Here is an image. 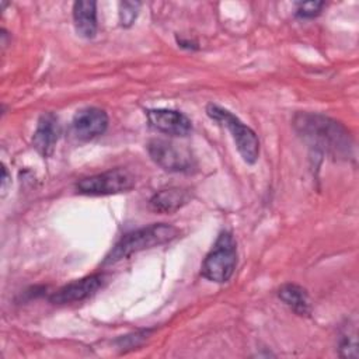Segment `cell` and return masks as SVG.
<instances>
[{"label": "cell", "instance_id": "cell-16", "mask_svg": "<svg viewBox=\"0 0 359 359\" xmlns=\"http://www.w3.org/2000/svg\"><path fill=\"white\" fill-rule=\"evenodd\" d=\"M7 182H8L7 170H6V167H3V177H1V191H3V194H6V189H7Z\"/></svg>", "mask_w": 359, "mask_h": 359}, {"label": "cell", "instance_id": "cell-5", "mask_svg": "<svg viewBox=\"0 0 359 359\" xmlns=\"http://www.w3.org/2000/svg\"><path fill=\"white\" fill-rule=\"evenodd\" d=\"M135 177L125 168H114L80 180L76 188L84 195H112L132 189Z\"/></svg>", "mask_w": 359, "mask_h": 359}, {"label": "cell", "instance_id": "cell-7", "mask_svg": "<svg viewBox=\"0 0 359 359\" xmlns=\"http://www.w3.org/2000/svg\"><path fill=\"white\" fill-rule=\"evenodd\" d=\"M108 126V115L97 107H87L76 112L72 121L74 135L81 140L94 139L105 132Z\"/></svg>", "mask_w": 359, "mask_h": 359}, {"label": "cell", "instance_id": "cell-3", "mask_svg": "<svg viewBox=\"0 0 359 359\" xmlns=\"http://www.w3.org/2000/svg\"><path fill=\"white\" fill-rule=\"evenodd\" d=\"M237 265V247L233 236L227 231H223L210 252L205 257L202 262V275L217 283L227 282L236 269Z\"/></svg>", "mask_w": 359, "mask_h": 359}, {"label": "cell", "instance_id": "cell-9", "mask_svg": "<svg viewBox=\"0 0 359 359\" xmlns=\"http://www.w3.org/2000/svg\"><path fill=\"white\" fill-rule=\"evenodd\" d=\"M147 119L154 129L167 135L187 136L192 130V123L189 118L180 111L165 108L149 109Z\"/></svg>", "mask_w": 359, "mask_h": 359}, {"label": "cell", "instance_id": "cell-2", "mask_svg": "<svg viewBox=\"0 0 359 359\" xmlns=\"http://www.w3.org/2000/svg\"><path fill=\"white\" fill-rule=\"evenodd\" d=\"M178 234L180 230L177 227L165 223H154L150 226L136 229L119 238V241L107 254L102 264H115L123 258H128L132 254L165 244L177 238Z\"/></svg>", "mask_w": 359, "mask_h": 359}, {"label": "cell", "instance_id": "cell-11", "mask_svg": "<svg viewBox=\"0 0 359 359\" xmlns=\"http://www.w3.org/2000/svg\"><path fill=\"white\" fill-rule=\"evenodd\" d=\"M76 31L83 38H93L97 32V4L91 0H79L73 4Z\"/></svg>", "mask_w": 359, "mask_h": 359}, {"label": "cell", "instance_id": "cell-14", "mask_svg": "<svg viewBox=\"0 0 359 359\" xmlns=\"http://www.w3.org/2000/svg\"><path fill=\"white\" fill-rule=\"evenodd\" d=\"M140 3L137 1H122L119 4V21L122 27H130L137 17Z\"/></svg>", "mask_w": 359, "mask_h": 359}, {"label": "cell", "instance_id": "cell-6", "mask_svg": "<svg viewBox=\"0 0 359 359\" xmlns=\"http://www.w3.org/2000/svg\"><path fill=\"white\" fill-rule=\"evenodd\" d=\"M147 151L151 160L165 171L184 172L194 167L191 151L170 140L153 139L147 143Z\"/></svg>", "mask_w": 359, "mask_h": 359}, {"label": "cell", "instance_id": "cell-4", "mask_svg": "<svg viewBox=\"0 0 359 359\" xmlns=\"http://www.w3.org/2000/svg\"><path fill=\"white\" fill-rule=\"evenodd\" d=\"M206 112L213 121L220 122L230 130L243 160L248 164H254L258 160V154H259V140L255 132L251 128H248L245 123H243L230 111L219 105L209 104L206 108Z\"/></svg>", "mask_w": 359, "mask_h": 359}, {"label": "cell", "instance_id": "cell-12", "mask_svg": "<svg viewBox=\"0 0 359 359\" xmlns=\"http://www.w3.org/2000/svg\"><path fill=\"white\" fill-rule=\"evenodd\" d=\"M189 192L181 188H170L156 192L150 199V208L158 213H171L182 208L189 201Z\"/></svg>", "mask_w": 359, "mask_h": 359}, {"label": "cell", "instance_id": "cell-10", "mask_svg": "<svg viewBox=\"0 0 359 359\" xmlns=\"http://www.w3.org/2000/svg\"><path fill=\"white\" fill-rule=\"evenodd\" d=\"M59 135H60V123L57 121V116L52 112L42 114L38 119V125L34 132V137H32L34 147L43 157H48L53 153Z\"/></svg>", "mask_w": 359, "mask_h": 359}, {"label": "cell", "instance_id": "cell-15", "mask_svg": "<svg viewBox=\"0 0 359 359\" xmlns=\"http://www.w3.org/2000/svg\"><path fill=\"white\" fill-rule=\"evenodd\" d=\"M324 1H306L296 3V15L300 18H313L321 13Z\"/></svg>", "mask_w": 359, "mask_h": 359}, {"label": "cell", "instance_id": "cell-13", "mask_svg": "<svg viewBox=\"0 0 359 359\" xmlns=\"http://www.w3.org/2000/svg\"><path fill=\"white\" fill-rule=\"evenodd\" d=\"M279 299L287 304L296 314L306 316L310 313V304H309V296L306 290L294 283H286L280 286L278 292Z\"/></svg>", "mask_w": 359, "mask_h": 359}, {"label": "cell", "instance_id": "cell-8", "mask_svg": "<svg viewBox=\"0 0 359 359\" xmlns=\"http://www.w3.org/2000/svg\"><path fill=\"white\" fill-rule=\"evenodd\" d=\"M104 283V275L95 273L90 275L81 279H77L74 282L67 283L66 286L60 287L50 296V302L55 304H66V303H74L81 302L91 294H94Z\"/></svg>", "mask_w": 359, "mask_h": 359}, {"label": "cell", "instance_id": "cell-1", "mask_svg": "<svg viewBox=\"0 0 359 359\" xmlns=\"http://www.w3.org/2000/svg\"><path fill=\"white\" fill-rule=\"evenodd\" d=\"M294 130L313 149L334 158H348L352 137L338 121L317 112H299L293 118Z\"/></svg>", "mask_w": 359, "mask_h": 359}]
</instances>
